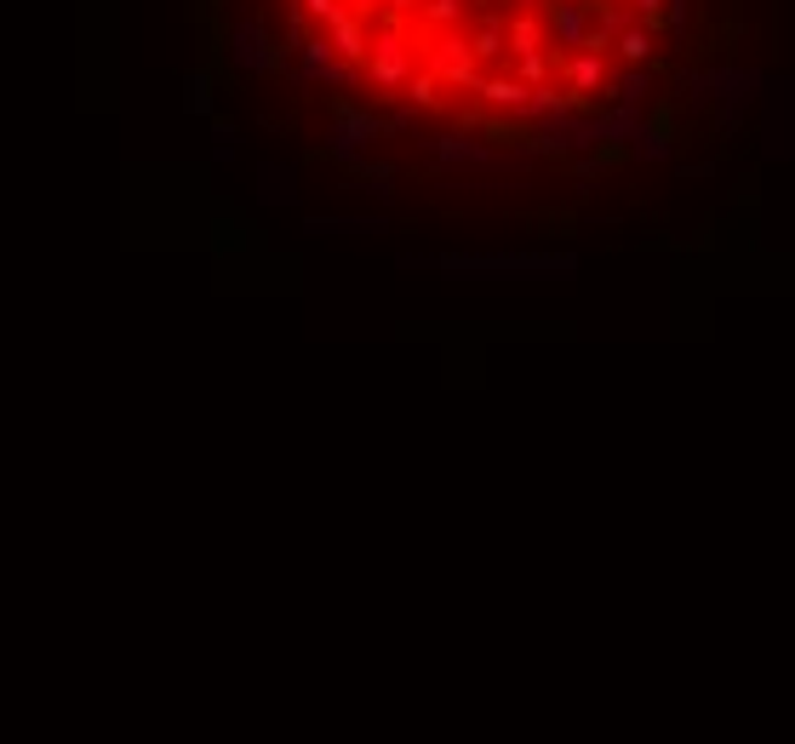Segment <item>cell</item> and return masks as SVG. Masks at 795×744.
Here are the masks:
<instances>
[{"mask_svg": "<svg viewBox=\"0 0 795 744\" xmlns=\"http://www.w3.org/2000/svg\"><path fill=\"white\" fill-rule=\"evenodd\" d=\"M418 18L430 23V29H452V23L464 18V0H423V12H418Z\"/></svg>", "mask_w": 795, "mask_h": 744, "instance_id": "20", "label": "cell"}, {"mask_svg": "<svg viewBox=\"0 0 795 744\" xmlns=\"http://www.w3.org/2000/svg\"><path fill=\"white\" fill-rule=\"evenodd\" d=\"M430 69L441 75V86H464V92H481V64L470 41L459 35V29H441V35L430 41Z\"/></svg>", "mask_w": 795, "mask_h": 744, "instance_id": "4", "label": "cell"}, {"mask_svg": "<svg viewBox=\"0 0 795 744\" xmlns=\"http://www.w3.org/2000/svg\"><path fill=\"white\" fill-rule=\"evenodd\" d=\"M636 7V18H647V12H664V0H630Z\"/></svg>", "mask_w": 795, "mask_h": 744, "instance_id": "27", "label": "cell"}, {"mask_svg": "<svg viewBox=\"0 0 795 744\" xmlns=\"http://www.w3.org/2000/svg\"><path fill=\"white\" fill-rule=\"evenodd\" d=\"M184 109L189 114H212V80L201 69H189V80H184Z\"/></svg>", "mask_w": 795, "mask_h": 744, "instance_id": "19", "label": "cell"}, {"mask_svg": "<svg viewBox=\"0 0 795 744\" xmlns=\"http://www.w3.org/2000/svg\"><path fill=\"white\" fill-rule=\"evenodd\" d=\"M504 35H509V52H550V23H544V12H516L504 23Z\"/></svg>", "mask_w": 795, "mask_h": 744, "instance_id": "13", "label": "cell"}, {"mask_svg": "<svg viewBox=\"0 0 795 744\" xmlns=\"http://www.w3.org/2000/svg\"><path fill=\"white\" fill-rule=\"evenodd\" d=\"M327 35H332V46H338L344 64H366V52H373V29H366V18H355V12H344Z\"/></svg>", "mask_w": 795, "mask_h": 744, "instance_id": "12", "label": "cell"}, {"mask_svg": "<svg viewBox=\"0 0 795 744\" xmlns=\"http://www.w3.org/2000/svg\"><path fill=\"white\" fill-rule=\"evenodd\" d=\"M407 264H435L452 275H544V270H573L566 252H435V258H407Z\"/></svg>", "mask_w": 795, "mask_h": 744, "instance_id": "1", "label": "cell"}, {"mask_svg": "<svg viewBox=\"0 0 795 744\" xmlns=\"http://www.w3.org/2000/svg\"><path fill=\"white\" fill-rule=\"evenodd\" d=\"M292 80H303V86H316V80H327V86H355V69L338 57L332 35H298V69H292Z\"/></svg>", "mask_w": 795, "mask_h": 744, "instance_id": "5", "label": "cell"}, {"mask_svg": "<svg viewBox=\"0 0 795 744\" xmlns=\"http://www.w3.org/2000/svg\"><path fill=\"white\" fill-rule=\"evenodd\" d=\"M401 98H407L412 109H435V103H441V75H435V69H412V80L401 86Z\"/></svg>", "mask_w": 795, "mask_h": 744, "instance_id": "17", "label": "cell"}, {"mask_svg": "<svg viewBox=\"0 0 795 744\" xmlns=\"http://www.w3.org/2000/svg\"><path fill=\"white\" fill-rule=\"evenodd\" d=\"M423 143H430V155L441 166H509V161H527V155H498V150H487V143L464 138V132H441V138H423Z\"/></svg>", "mask_w": 795, "mask_h": 744, "instance_id": "8", "label": "cell"}, {"mask_svg": "<svg viewBox=\"0 0 795 744\" xmlns=\"http://www.w3.org/2000/svg\"><path fill=\"white\" fill-rule=\"evenodd\" d=\"M366 80L378 86L384 98H401V86L412 80V41L401 18H384L373 29V52H366Z\"/></svg>", "mask_w": 795, "mask_h": 744, "instance_id": "2", "label": "cell"}, {"mask_svg": "<svg viewBox=\"0 0 795 744\" xmlns=\"http://www.w3.org/2000/svg\"><path fill=\"white\" fill-rule=\"evenodd\" d=\"M298 12H303V18H316L321 29H332L338 18L350 12V0H298Z\"/></svg>", "mask_w": 795, "mask_h": 744, "instance_id": "21", "label": "cell"}, {"mask_svg": "<svg viewBox=\"0 0 795 744\" xmlns=\"http://www.w3.org/2000/svg\"><path fill=\"white\" fill-rule=\"evenodd\" d=\"M264 200H292V172H264Z\"/></svg>", "mask_w": 795, "mask_h": 744, "instance_id": "24", "label": "cell"}, {"mask_svg": "<svg viewBox=\"0 0 795 744\" xmlns=\"http://www.w3.org/2000/svg\"><path fill=\"white\" fill-rule=\"evenodd\" d=\"M652 46H659V35H652V29H641V18H636V23H630V29H623V35L612 41V52H618L630 69H647V64H652Z\"/></svg>", "mask_w": 795, "mask_h": 744, "instance_id": "14", "label": "cell"}, {"mask_svg": "<svg viewBox=\"0 0 795 744\" xmlns=\"http://www.w3.org/2000/svg\"><path fill=\"white\" fill-rule=\"evenodd\" d=\"M573 92L584 98H612V69H607V52H561V75Z\"/></svg>", "mask_w": 795, "mask_h": 744, "instance_id": "7", "label": "cell"}, {"mask_svg": "<svg viewBox=\"0 0 795 744\" xmlns=\"http://www.w3.org/2000/svg\"><path fill=\"white\" fill-rule=\"evenodd\" d=\"M589 7H607V0H589Z\"/></svg>", "mask_w": 795, "mask_h": 744, "instance_id": "28", "label": "cell"}, {"mask_svg": "<svg viewBox=\"0 0 795 744\" xmlns=\"http://www.w3.org/2000/svg\"><path fill=\"white\" fill-rule=\"evenodd\" d=\"M612 92H618V103L641 109V98H647V69H623V80L612 86Z\"/></svg>", "mask_w": 795, "mask_h": 744, "instance_id": "22", "label": "cell"}, {"mask_svg": "<svg viewBox=\"0 0 795 744\" xmlns=\"http://www.w3.org/2000/svg\"><path fill=\"white\" fill-rule=\"evenodd\" d=\"M647 127H641V109H630V103H618L612 114H601V138L607 143H630V138H641Z\"/></svg>", "mask_w": 795, "mask_h": 744, "instance_id": "16", "label": "cell"}, {"mask_svg": "<svg viewBox=\"0 0 795 744\" xmlns=\"http://www.w3.org/2000/svg\"><path fill=\"white\" fill-rule=\"evenodd\" d=\"M544 23H550L555 52H584V41H589V0H550Z\"/></svg>", "mask_w": 795, "mask_h": 744, "instance_id": "9", "label": "cell"}, {"mask_svg": "<svg viewBox=\"0 0 795 744\" xmlns=\"http://www.w3.org/2000/svg\"><path fill=\"white\" fill-rule=\"evenodd\" d=\"M384 18H407V12H423V0H378Z\"/></svg>", "mask_w": 795, "mask_h": 744, "instance_id": "26", "label": "cell"}, {"mask_svg": "<svg viewBox=\"0 0 795 744\" xmlns=\"http://www.w3.org/2000/svg\"><path fill=\"white\" fill-rule=\"evenodd\" d=\"M230 57H235V69L246 75H275L280 69V57H287V46H275L264 35V23H235V35H230Z\"/></svg>", "mask_w": 795, "mask_h": 744, "instance_id": "6", "label": "cell"}, {"mask_svg": "<svg viewBox=\"0 0 795 744\" xmlns=\"http://www.w3.org/2000/svg\"><path fill=\"white\" fill-rule=\"evenodd\" d=\"M636 150H641L647 161H664V155H670V138H664V132H641Z\"/></svg>", "mask_w": 795, "mask_h": 744, "instance_id": "25", "label": "cell"}, {"mask_svg": "<svg viewBox=\"0 0 795 744\" xmlns=\"http://www.w3.org/2000/svg\"><path fill=\"white\" fill-rule=\"evenodd\" d=\"M355 178H361V189H378V195L395 189V172H389V166H373V161H355Z\"/></svg>", "mask_w": 795, "mask_h": 744, "instance_id": "23", "label": "cell"}, {"mask_svg": "<svg viewBox=\"0 0 795 744\" xmlns=\"http://www.w3.org/2000/svg\"><path fill=\"white\" fill-rule=\"evenodd\" d=\"M316 236H378L384 218H309Z\"/></svg>", "mask_w": 795, "mask_h": 744, "instance_id": "18", "label": "cell"}, {"mask_svg": "<svg viewBox=\"0 0 795 744\" xmlns=\"http://www.w3.org/2000/svg\"><path fill=\"white\" fill-rule=\"evenodd\" d=\"M487 109L498 114H527V98H532V86L521 75H481V92H475Z\"/></svg>", "mask_w": 795, "mask_h": 744, "instance_id": "11", "label": "cell"}, {"mask_svg": "<svg viewBox=\"0 0 795 744\" xmlns=\"http://www.w3.org/2000/svg\"><path fill=\"white\" fill-rule=\"evenodd\" d=\"M395 127L384 121V114H373V109H355V103H332V132H327V155L332 161H344V166H355L366 150H373L378 138H389Z\"/></svg>", "mask_w": 795, "mask_h": 744, "instance_id": "3", "label": "cell"}, {"mask_svg": "<svg viewBox=\"0 0 795 744\" xmlns=\"http://www.w3.org/2000/svg\"><path fill=\"white\" fill-rule=\"evenodd\" d=\"M584 103H589V98L573 92L566 80H544V86H532V98H527V114H521V121L544 127V121H555V114H578Z\"/></svg>", "mask_w": 795, "mask_h": 744, "instance_id": "10", "label": "cell"}, {"mask_svg": "<svg viewBox=\"0 0 795 744\" xmlns=\"http://www.w3.org/2000/svg\"><path fill=\"white\" fill-rule=\"evenodd\" d=\"M470 52H475V64H498V57L509 52V35H504V18H487L470 35Z\"/></svg>", "mask_w": 795, "mask_h": 744, "instance_id": "15", "label": "cell"}]
</instances>
